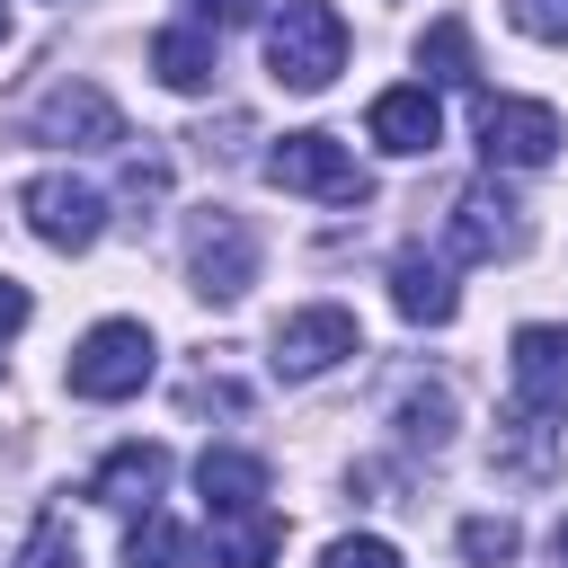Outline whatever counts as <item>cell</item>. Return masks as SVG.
I'll use <instances>...</instances> for the list:
<instances>
[{
  "instance_id": "7402d4cb",
  "label": "cell",
  "mask_w": 568,
  "mask_h": 568,
  "mask_svg": "<svg viewBox=\"0 0 568 568\" xmlns=\"http://www.w3.org/2000/svg\"><path fill=\"white\" fill-rule=\"evenodd\" d=\"M506 18H515V36H532V44H568V0H506Z\"/></svg>"
},
{
  "instance_id": "d4e9b609",
  "label": "cell",
  "mask_w": 568,
  "mask_h": 568,
  "mask_svg": "<svg viewBox=\"0 0 568 568\" xmlns=\"http://www.w3.org/2000/svg\"><path fill=\"white\" fill-rule=\"evenodd\" d=\"M257 9H266V0H186V18H195V27H213V36H222V27H248Z\"/></svg>"
},
{
  "instance_id": "ba28073f",
  "label": "cell",
  "mask_w": 568,
  "mask_h": 568,
  "mask_svg": "<svg viewBox=\"0 0 568 568\" xmlns=\"http://www.w3.org/2000/svg\"><path fill=\"white\" fill-rule=\"evenodd\" d=\"M18 213H27V231H36L44 248H62V257L98 248V231H106V195L80 186V178H27V186H18Z\"/></svg>"
},
{
  "instance_id": "4fadbf2b",
  "label": "cell",
  "mask_w": 568,
  "mask_h": 568,
  "mask_svg": "<svg viewBox=\"0 0 568 568\" xmlns=\"http://www.w3.org/2000/svg\"><path fill=\"white\" fill-rule=\"evenodd\" d=\"M169 488V453L160 444H115L98 470H89V497L98 506H151Z\"/></svg>"
},
{
  "instance_id": "8992f818",
  "label": "cell",
  "mask_w": 568,
  "mask_h": 568,
  "mask_svg": "<svg viewBox=\"0 0 568 568\" xmlns=\"http://www.w3.org/2000/svg\"><path fill=\"white\" fill-rule=\"evenodd\" d=\"M506 373H515V417L524 426H559L568 417V328L524 320L515 346H506Z\"/></svg>"
},
{
  "instance_id": "d6986e66",
  "label": "cell",
  "mask_w": 568,
  "mask_h": 568,
  "mask_svg": "<svg viewBox=\"0 0 568 568\" xmlns=\"http://www.w3.org/2000/svg\"><path fill=\"white\" fill-rule=\"evenodd\" d=\"M124 568H195V541H186L160 506H142V524L124 532Z\"/></svg>"
},
{
  "instance_id": "30bf717a",
  "label": "cell",
  "mask_w": 568,
  "mask_h": 568,
  "mask_svg": "<svg viewBox=\"0 0 568 568\" xmlns=\"http://www.w3.org/2000/svg\"><path fill=\"white\" fill-rule=\"evenodd\" d=\"M364 124H373V142H382L390 160H426V151L444 142V106H435V89H426V80H399V89H382Z\"/></svg>"
},
{
  "instance_id": "ac0fdd59",
  "label": "cell",
  "mask_w": 568,
  "mask_h": 568,
  "mask_svg": "<svg viewBox=\"0 0 568 568\" xmlns=\"http://www.w3.org/2000/svg\"><path fill=\"white\" fill-rule=\"evenodd\" d=\"M417 62H426L444 89H479V53H470V27H462V18H435V27L417 36Z\"/></svg>"
},
{
  "instance_id": "277c9868",
  "label": "cell",
  "mask_w": 568,
  "mask_h": 568,
  "mask_svg": "<svg viewBox=\"0 0 568 568\" xmlns=\"http://www.w3.org/2000/svg\"><path fill=\"white\" fill-rule=\"evenodd\" d=\"M186 275H195L204 302H240V293L257 284V231H248L240 213L204 204V213L186 222Z\"/></svg>"
},
{
  "instance_id": "7a4b0ae2",
  "label": "cell",
  "mask_w": 568,
  "mask_h": 568,
  "mask_svg": "<svg viewBox=\"0 0 568 568\" xmlns=\"http://www.w3.org/2000/svg\"><path fill=\"white\" fill-rule=\"evenodd\" d=\"M266 178L284 186V195H320V204H373V169L337 142V133H284L275 151H266Z\"/></svg>"
},
{
  "instance_id": "44dd1931",
  "label": "cell",
  "mask_w": 568,
  "mask_h": 568,
  "mask_svg": "<svg viewBox=\"0 0 568 568\" xmlns=\"http://www.w3.org/2000/svg\"><path fill=\"white\" fill-rule=\"evenodd\" d=\"M515 550H524V532H515L506 515H470V524H462V559H470V568H506Z\"/></svg>"
},
{
  "instance_id": "52a82bcc",
  "label": "cell",
  "mask_w": 568,
  "mask_h": 568,
  "mask_svg": "<svg viewBox=\"0 0 568 568\" xmlns=\"http://www.w3.org/2000/svg\"><path fill=\"white\" fill-rule=\"evenodd\" d=\"M568 142V124L541 98H479V151L488 169H550Z\"/></svg>"
},
{
  "instance_id": "f1b7e54d",
  "label": "cell",
  "mask_w": 568,
  "mask_h": 568,
  "mask_svg": "<svg viewBox=\"0 0 568 568\" xmlns=\"http://www.w3.org/2000/svg\"><path fill=\"white\" fill-rule=\"evenodd\" d=\"M0 337H9V328H0Z\"/></svg>"
},
{
  "instance_id": "e0dca14e",
  "label": "cell",
  "mask_w": 568,
  "mask_h": 568,
  "mask_svg": "<svg viewBox=\"0 0 568 568\" xmlns=\"http://www.w3.org/2000/svg\"><path fill=\"white\" fill-rule=\"evenodd\" d=\"M390 426H399V444L444 453V444H453V390H444V382H408V390L390 399Z\"/></svg>"
},
{
  "instance_id": "ffe728a7",
  "label": "cell",
  "mask_w": 568,
  "mask_h": 568,
  "mask_svg": "<svg viewBox=\"0 0 568 568\" xmlns=\"http://www.w3.org/2000/svg\"><path fill=\"white\" fill-rule=\"evenodd\" d=\"M18 568H80V532H71V506H44V515H36V532H27Z\"/></svg>"
},
{
  "instance_id": "4316f807",
  "label": "cell",
  "mask_w": 568,
  "mask_h": 568,
  "mask_svg": "<svg viewBox=\"0 0 568 568\" xmlns=\"http://www.w3.org/2000/svg\"><path fill=\"white\" fill-rule=\"evenodd\" d=\"M550 568H568V524H559V541H550Z\"/></svg>"
},
{
  "instance_id": "cb8c5ba5",
  "label": "cell",
  "mask_w": 568,
  "mask_h": 568,
  "mask_svg": "<svg viewBox=\"0 0 568 568\" xmlns=\"http://www.w3.org/2000/svg\"><path fill=\"white\" fill-rule=\"evenodd\" d=\"M124 195H133V204H160V195H169V160H160V151L124 160Z\"/></svg>"
},
{
  "instance_id": "6da1fadb",
  "label": "cell",
  "mask_w": 568,
  "mask_h": 568,
  "mask_svg": "<svg viewBox=\"0 0 568 568\" xmlns=\"http://www.w3.org/2000/svg\"><path fill=\"white\" fill-rule=\"evenodd\" d=\"M266 71H275V89H302V98L328 89L346 71V18L328 0H284L266 18Z\"/></svg>"
},
{
  "instance_id": "83f0119b",
  "label": "cell",
  "mask_w": 568,
  "mask_h": 568,
  "mask_svg": "<svg viewBox=\"0 0 568 568\" xmlns=\"http://www.w3.org/2000/svg\"><path fill=\"white\" fill-rule=\"evenodd\" d=\"M0 44H9V9H0Z\"/></svg>"
},
{
  "instance_id": "5b68a950",
  "label": "cell",
  "mask_w": 568,
  "mask_h": 568,
  "mask_svg": "<svg viewBox=\"0 0 568 568\" xmlns=\"http://www.w3.org/2000/svg\"><path fill=\"white\" fill-rule=\"evenodd\" d=\"M266 346H275L266 364H275L284 382H320L328 364H346V355L364 346V328H355V311H346V302H302V311H284V320H275V337H266Z\"/></svg>"
},
{
  "instance_id": "3957f363",
  "label": "cell",
  "mask_w": 568,
  "mask_h": 568,
  "mask_svg": "<svg viewBox=\"0 0 568 568\" xmlns=\"http://www.w3.org/2000/svg\"><path fill=\"white\" fill-rule=\"evenodd\" d=\"M151 364H160V346H151L142 320H98V328L71 346V390H80V399H133V390L151 382Z\"/></svg>"
},
{
  "instance_id": "8fae6325",
  "label": "cell",
  "mask_w": 568,
  "mask_h": 568,
  "mask_svg": "<svg viewBox=\"0 0 568 568\" xmlns=\"http://www.w3.org/2000/svg\"><path fill=\"white\" fill-rule=\"evenodd\" d=\"M444 240H453V257H515V248H524V222H515V204H506L497 186H462Z\"/></svg>"
},
{
  "instance_id": "2e32d148",
  "label": "cell",
  "mask_w": 568,
  "mask_h": 568,
  "mask_svg": "<svg viewBox=\"0 0 568 568\" xmlns=\"http://www.w3.org/2000/svg\"><path fill=\"white\" fill-rule=\"evenodd\" d=\"M151 71H160L178 98H195V89H213L222 62H213V36H204V27H160V36H151Z\"/></svg>"
},
{
  "instance_id": "603a6c76",
  "label": "cell",
  "mask_w": 568,
  "mask_h": 568,
  "mask_svg": "<svg viewBox=\"0 0 568 568\" xmlns=\"http://www.w3.org/2000/svg\"><path fill=\"white\" fill-rule=\"evenodd\" d=\"M320 568H399V550H390L382 532H346V541L320 550Z\"/></svg>"
},
{
  "instance_id": "7c38bea8",
  "label": "cell",
  "mask_w": 568,
  "mask_h": 568,
  "mask_svg": "<svg viewBox=\"0 0 568 568\" xmlns=\"http://www.w3.org/2000/svg\"><path fill=\"white\" fill-rule=\"evenodd\" d=\"M390 302H399V320H417V328H444V320L462 311V284H453V266H444V257H426V248H399V257H390Z\"/></svg>"
},
{
  "instance_id": "9a60e30c",
  "label": "cell",
  "mask_w": 568,
  "mask_h": 568,
  "mask_svg": "<svg viewBox=\"0 0 568 568\" xmlns=\"http://www.w3.org/2000/svg\"><path fill=\"white\" fill-rule=\"evenodd\" d=\"M275 550H284V515L266 506L213 515V568H275Z\"/></svg>"
},
{
  "instance_id": "5bb4252c",
  "label": "cell",
  "mask_w": 568,
  "mask_h": 568,
  "mask_svg": "<svg viewBox=\"0 0 568 568\" xmlns=\"http://www.w3.org/2000/svg\"><path fill=\"white\" fill-rule=\"evenodd\" d=\"M195 488H204V515L266 506V462H257V453H231V444H213V453L195 462Z\"/></svg>"
},
{
  "instance_id": "484cf974",
  "label": "cell",
  "mask_w": 568,
  "mask_h": 568,
  "mask_svg": "<svg viewBox=\"0 0 568 568\" xmlns=\"http://www.w3.org/2000/svg\"><path fill=\"white\" fill-rule=\"evenodd\" d=\"M27 311H36V302H27V284H18V275H0V328H27Z\"/></svg>"
},
{
  "instance_id": "9c48e42d",
  "label": "cell",
  "mask_w": 568,
  "mask_h": 568,
  "mask_svg": "<svg viewBox=\"0 0 568 568\" xmlns=\"http://www.w3.org/2000/svg\"><path fill=\"white\" fill-rule=\"evenodd\" d=\"M27 133H36V142H62V151H115V142H124V115H115V98H106L98 80H62V89L36 98Z\"/></svg>"
}]
</instances>
